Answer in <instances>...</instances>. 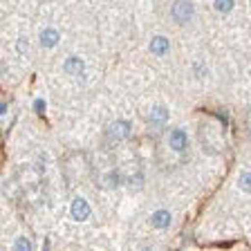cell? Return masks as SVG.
Listing matches in <instances>:
<instances>
[{"mask_svg":"<svg viewBox=\"0 0 251 251\" xmlns=\"http://www.w3.org/2000/svg\"><path fill=\"white\" fill-rule=\"evenodd\" d=\"M171 14L177 25H188L193 21V2L191 0H175L171 7Z\"/></svg>","mask_w":251,"mask_h":251,"instance_id":"6da1fadb","label":"cell"},{"mask_svg":"<svg viewBox=\"0 0 251 251\" xmlns=\"http://www.w3.org/2000/svg\"><path fill=\"white\" fill-rule=\"evenodd\" d=\"M70 211H72V218H74V220H78V222L88 220V215H90V206H88V202H85V200H81V198L74 200L72 206H70Z\"/></svg>","mask_w":251,"mask_h":251,"instance_id":"7a4b0ae2","label":"cell"},{"mask_svg":"<svg viewBox=\"0 0 251 251\" xmlns=\"http://www.w3.org/2000/svg\"><path fill=\"white\" fill-rule=\"evenodd\" d=\"M186 146H188L186 132H184L182 128H175V130L171 132V148L173 151H177V152H182V151H186Z\"/></svg>","mask_w":251,"mask_h":251,"instance_id":"3957f363","label":"cell"},{"mask_svg":"<svg viewBox=\"0 0 251 251\" xmlns=\"http://www.w3.org/2000/svg\"><path fill=\"white\" fill-rule=\"evenodd\" d=\"M108 132L115 139H126V137L130 135V121H115V124L110 126Z\"/></svg>","mask_w":251,"mask_h":251,"instance_id":"277c9868","label":"cell"},{"mask_svg":"<svg viewBox=\"0 0 251 251\" xmlns=\"http://www.w3.org/2000/svg\"><path fill=\"white\" fill-rule=\"evenodd\" d=\"M151 222L157 229H166V226H171V213H168V211H155Z\"/></svg>","mask_w":251,"mask_h":251,"instance_id":"5b68a950","label":"cell"},{"mask_svg":"<svg viewBox=\"0 0 251 251\" xmlns=\"http://www.w3.org/2000/svg\"><path fill=\"white\" fill-rule=\"evenodd\" d=\"M151 121L155 126H164L168 121V110L164 108V105H155V108L151 110Z\"/></svg>","mask_w":251,"mask_h":251,"instance_id":"8992f818","label":"cell"},{"mask_svg":"<svg viewBox=\"0 0 251 251\" xmlns=\"http://www.w3.org/2000/svg\"><path fill=\"white\" fill-rule=\"evenodd\" d=\"M151 52L157 54V56H162V54L168 52V41L164 36H155L151 41Z\"/></svg>","mask_w":251,"mask_h":251,"instance_id":"52a82bcc","label":"cell"},{"mask_svg":"<svg viewBox=\"0 0 251 251\" xmlns=\"http://www.w3.org/2000/svg\"><path fill=\"white\" fill-rule=\"evenodd\" d=\"M58 43V31L56 29H45L41 34V45L43 47H47V50H50V47H54Z\"/></svg>","mask_w":251,"mask_h":251,"instance_id":"ba28073f","label":"cell"},{"mask_svg":"<svg viewBox=\"0 0 251 251\" xmlns=\"http://www.w3.org/2000/svg\"><path fill=\"white\" fill-rule=\"evenodd\" d=\"M65 72L68 74H81L83 72V61L78 56H70L68 61H65Z\"/></svg>","mask_w":251,"mask_h":251,"instance_id":"9c48e42d","label":"cell"},{"mask_svg":"<svg viewBox=\"0 0 251 251\" xmlns=\"http://www.w3.org/2000/svg\"><path fill=\"white\" fill-rule=\"evenodd\" d=\"M215 9H218L220 14H229V11L233 9V0H215Z\"/></svg>","mask_w":251,"mask_h":251,"instance_id":"30bf717a","label":"cell"},{"mask_svg":"<svg viewBox=\"0 0 251 251\" xmlns=\"http://www.w3.org/2000/svg\"><path fill=\"white\" fill-rule=\"evenodd\" d=\"M238 184H240V188L245 191V193H251V173H242L240 179H238Z\"/></svg>","mask_w":251,"mask_h":251,"instance_id":"8fae6325","label":"cell"},{"mask_svg":"<svg viewBox=\"0 0 251 251\" xmlns=\"http://www.w3.org/2000/svg\"><path fill=\"white\" fill-rule=\"evenodd\" d=\"M34 110H36V115L45 117V101H43V99H38L36 103H34Z\"/></svg>","mask_w":251,"mask_h":251,"instance_id":"7c38bea8","label":"cell"},{"mask_svg":"<svg viewBox=\"0 0 251 251\" xmlns=\"http://www.w3.org/2000/svg\"><path fill=\"white\" fill-rule=\"evenodd\" d=\"M16 247H18V249H31V242L27 240V238H18V240H16Z\"/></svg>","mask_w":251,"mask_h":251,"instance_id":"4fadbf2b","label":"cell"}]
</instances>
